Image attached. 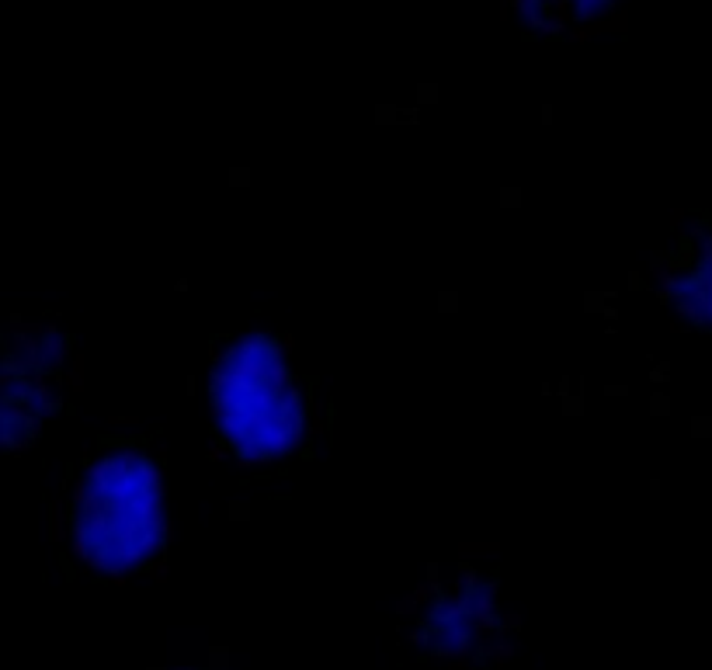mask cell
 <instances>
[{
    "instance_id": "4",
    "label": "cell",
    "mask_w": 712,
    "mask_h": 670,
    "mask_svg": "<svg viewBox=\"0 0 712 670\" xmlns=\"http://www.w3.org/2000/svg\"><path fill=\"white\" fill-rule=\"evenodd\" d=\"M230 511H233V518H244V514H250V504H233Z\"/></svg>"
},
{
    "instance_id": "3",
    "label": "cell",
    "mask_w": 712,
    "mask_h": 670,
    "mask_svg": "<svg viewBox=\"0 0 712 670\" xmlns=\"http://www.w3.org/2000/svg\"><path fill=\"white\" fill-rule=\"evenodd\" d=\"M584 410V396H577V400H567V414L573 417V414H580Z\"/></svg>"
},
{
    "instance_id": "1",
    "label": "cell",
    "mask_w": 712,
    "mask_h": 670,
    "mask_svg": "<svg viewBox=\"0 0 712 670\" xmlns=\"http://www.w3.org/2000/svg\"><path fill=\"white\" fill-rule=\"evenodd\" d=\"M163 459L122 444L84 466L67 511L70 549L84 570L122 584L160 560L167 549Z\"/></svg>"
},
{
    "instance_id": "2",
    "label": "cell",
    "mask_w": 712,
    "mask_h": 670,
    "mask_svg": "<svg viewBox=\"0 0 712 670\" xmlns=\"http://www.w3.org/2000/svg\"><path fill=\"white\" fill-rule=\"evenodd\" d=\"M702 243L688 247L685 243V267L681 271H656L661 274V299L674 302L685 320L698 326H712V233L702 237Z\"/></svg>"
}]
</instances>
